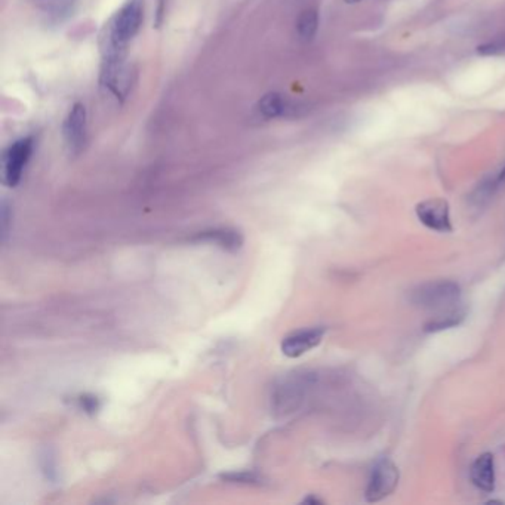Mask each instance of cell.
<instances>
[{
    "label": "cell",
    "mask_w": 505,
    "mask_h": 505,
    "mask_svg": "<svg viewBox=\"0 0 505 505\" xmlns=\"http://www.w3.org/2000/svg\"><path fill=\"white\" fill-rule=\"evenodd\" d=\"M292 109L294 107L288 103V101L276 92L264 95L258 103V110L266 119H276V117L286 116Z\"/></svg>",
    "instance_id": "obj_10"
},
{
    "label": "cell",
    "mask_w": 505,
    "mask_h": 505,
    "mask_svg": "<svg viewBox=\"0 0 505 505\" xmlns=\"http://www.w3.org/2000/svg\"><path fill=\"white\" fill-rule=\"evenodd\" d=\"M317 27H319L317 11L309 9L301 14L298 19V34L302 40H311L316 36Z\"/></svg>",
    "instance_id": "obj_12"
},
{
    "label": "cell",
    "mask_w": 505,
    "mask_h": 505,
    "mask_svg": "<svg viewBox=\"0 0 505 505\" xmlns=\"http://www.w3.org/2000/svg\"><path fill=\"white\" fill-rule=\"evenodd\" d=\"M33 151V138L15 141L4 156V181L8 187H16Z\"/></svg>",
    "instance_id": "obj_4"
},
{
    "label": "cell",
    "mask_w": 505,
    "mask_h": 505,
    "mask_svg": "<svg viewBox=\"0 0 505 505\" xmlns=\"http://www.w3.org/2000/svg\"><path fill=\"white\" fill-rule=\"evenodd\" d=\"M502 49H505V42H494L489 45H484L479 48V52L481 54H495V52H501Z\"/></svg>",
    "instance_id": "obj_14"
},
{
    "label": "cell",
    "mask_w": 505,
    "mask_h": 505,
    "mask_svg": "<svg viewBox=\"0 0 505 505\" xmlns=\"http://www.w3.org/2000/svg\"><path fill=\"white\" fill-rule=\"evenodd\" d=\"M323 335H325V328L296 331L281 341V353L288 357H299L317 347L323 339Z\"/></svg>",
    "instance_id": "obj_7"
},
{
    "label": "cell",
    "mask_w": 505,
    "mask_h": 505,
    "mask_svg": "<svg viewBox=\"0 0 505 505\" xmlns=\"http://www.w3.org/2000/svg\"><path fill=\"white\" fill-rule=\"evenodd\" d=\"M205 240L215 241V244L221 245L226 249H237L241 245V237L237 231L231 230H215L204 234Z\"/></svg>",
    "instance_id": "obj_11"
},
{
    "label": "cell",
    "mask_w": 505,
    "mask_h": 505,
    "mask_svg": "<svg viewBox=\"0 0 505 505\" xmlns=\"http://www.w3.org/2000/svg\"><path fill=\"white\" fill-rule=\"evenodd\" d=\"M471 481L483 492L495 489V461L492 454H481L471 466Z\"/></svg>",
    "instance_id": "obj_8"
},
{
    "label": "cell",
    "mask_w": 505,
    "mask_h": 505,
    "mask_svg": "<svg viewBox=\"0 0 505 505\" xmlns=\"http://www.w3.org/2000/svg\"><path fill=\"white\" fill-rule=\"evenodd\" d=\"M416 216L424 226L437 233H451V211L446 200L429 199L416 206Z\"/></svg>",
    "instance_id": "obj_5"
},
{
    "label": "cell",
    "mask_w": 505,
    "mask_h": 505,
    "mask_svg": "<svg viewBox=\"0 0 505 505\" xmlns=\"http://www.w3.org/2000/svg\"><path fill=\"white\" fill-rule=\"evenodd\" d=\"M498 179H499V181H504V179H505V168L502 169V172H501V175H499Z\"/></svg>",
    "instance_id": "obj_15"
},
{
    "label": "cell",
    "mask_w": 505,
    "mask_h": 505,
    "mask_svg": "<svg viewBox=\"0 0 505 505\" xmlns=\"http://www.w3.org/2000/svg\"><path fill=\"white\" fill-rule=\"evenodd\" d=\"M399 483V469L396 464L387 458L381 459L372 470L368 488H366V501L378 502L387 498L394 492Z\"/></svg>",
    "instance_id": "obj_3"
},
{
    "label": "cell",
    "mask_w": 505,
    "mask_h": 505,
    "mask_svg": "<svg viewBox=\"0 0 505 505\" xmlns=\"http://www.w3.org/2000/svg\"><path fill=\"white\" fill-rule=\"evenodd\" d=\"M64 139L71 154H79L86 143V109L84 104H74L64 122Z\"/></svg>",
    "instance_id": "obj_6"
},
{
    "label": "cell",
    "mask_w": 505,
    "mask_h": 505,
    "mask_svg": "<svg viewBox=\"0 0 505 505\" xmlns=\"http://www.w3.org/2000/svg\"><path fill=\"white\" fill-rule=\"evenodd\" d=\"M143 0H129L110 19L103 37L104 56L124 55V51L138 33L141 23H143Z\"/></svg>",
    "instance_id": "obj_1"
},
{
    "label": "cell",
    "mask_w": 505,
    "mask_h": 505,
    "mask_svg": "<svg viewBox=\"0 0 505 505\" xmlns=\"http://www.w3.org/2000/svg\"><path fill=\"white\" fill-rule=\"evenodd\" d=\"M464 319H466V310L459 309V306H456L449 310L440 311L434 319H431L430 321L426 323L424 331L426 332H440V331L452 329V328H456L458 325H461Z\"/></svg>",
    "instance_id": "obj_9"
},
{
    "label": "cell",
    "mask_w": 505,
    "mask_h": 505,
    "mask_svg": "<svg viewBox=\"0 0 505 505\" xmlns=\"http://www.w3.org/2000/svg\"><path fill=\"white\" fill-rule=\"evenodd\" d=\"M347 4H357V2H361V0H346Z\"/></svg>",
    "instance_id": "obj_16"
},
{
    "label": "cell",
    "mask_w": 505,
    "mask_h": 505,
    "mask_svg": "<svg viewBox=\"0 0 505 505\" xmlns=\"http://www.w3.org/2000/svg\"><path fill=\"white\" fill-rule=\"evenodd\" d=\"M461 299V288L452 280H434L411 291L412 306L424 310L444 311L456 307Z\"/></svg>",
    "instance_id": "obj_2"
},
{
    "label": "cell",
    "mask_w": 505,
    "mask_h": 505,
    "mask_svg": "<svg viewBox=\"0 0 505 505\" xmlns=\"http://www.w3.org/2000/svg\"><path fill=\"white\" fill-rule=\"evenodd\" d=\"M11 208L8 206L6 201L4 200L2 204V239L6 241V237L9 234V222H11Z\"/></svg>",
    "instance_id": "obj_13"
}]
</instances>
